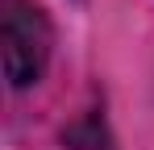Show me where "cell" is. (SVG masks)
<instances>
[{
    "label": "cell",
    "mask_w": 154,
    "mask_h": 150,
    "mask_svg": "<svg viewBox=\"0 0 154 150\" xmlns=\"http://www.w3.org/2000/svg\"><path fill=\"white\" fill-rule=\"evenodd\" d=\"M4 75L8 83L21 92V88H33L46 63H50V25L42 17L38 4H25V0H13L8 13H4Z\"/></svg>",
    "instance_id": "cell-1"
}]
</instances>
